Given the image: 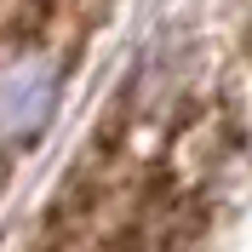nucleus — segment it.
<instances>
[{"mask_svg": "<svg viewBox=\"0 0 252 252\" xmlns=\"http://www.w3.org/2000/svg\"><path fill=\"white\" fill-rule=\"evenodd\" d=\"M109 0H0V189L58 115Z\"/></svg>", "mask_w": 252, "mask_h": 252, "instance_id": "nucleus-2", "label": "nucleus"}, {"mask_svg": "<svg viewBox=\"0 0 252 252\" xmlns=\"http://www.w3.org/2000/svg\"><path fill=\"white\" fill-rule=\"evenodd\" d=\"M241 149L247 126L212 80H132L23 252H212L235 206Z\"/></svg>", "mask_w": 252, "mask_h": 252, "instance_id": "nucleus-1", "label": "nucleus"}]
</instances>
